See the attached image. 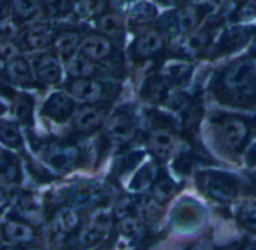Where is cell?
<instances>
[{"mask_svg": "<svg viewBox=\"0 0 256 250\" xmlns=\"http://www.w3.org/2000/svg\"><path fill=\"white\" fill-rule=\"evenodd\" d=\"M111 225H112L111 212L100 208L92 214L90 222L87 224V226L84 228V231L81 234V240L84 243H93V242L99 240L104 234H106L108 230L111 228Z\"/></svg>", "mask_w": 256, "mask_h": 250, "instance_id": "1", "label": "cell"}, {"mask_svg": "<svg viewBox=\"0 0 256 250\" xmlns=\"http://www.w3.org/2000/svg\"><path fill=\"white\" fill-rule=\"evenodd\" d=\"M256 76V64L252 62H243L236 64L226 75L225 82L230 88L237 90L250 86L249 82L254 81Z\"/></svg>", "mask_w": 256, "mask_h": 250, "instance_id": "2", "label": "cell"}, {"mask_svg": "<svg viewBox=\"0 0 256 250\" xmlns=\"http://www.w3.org/2000/svg\"><path fill=\"white\" fill-rule=\"evenodd\" d=\"M70 94L80 102H94L102 94V87L96 81L81 78L70 86Z\"/></svg>", "mask_w": 256, "mask_h": 250, "instance_id": "3", "label": "cell"}, {"mask_svg": "<svg viewBox=\"0 0 256 250\" xmlns=\"http://www.w3.org/2000/svg\"><path fill=\"white\" fill-rule=\"evenodd\" d=\"M8 75L12 82L20 86H30L34 80L28 62L21 57H12L8 62Z\"/></svg>", "mask_w": 256, "mask_h": 250, "instance_id": "4", "label": "cell"}, {"mask_svg": "<svg viewBox=\"0 0 256 250\" xmlns=\"http://www.w3.org/2000/svg\"><path fill=\"white\" fill-rule=\"evenodd\" d=\"M33 70L45 82H56L60 80L62 70L57 60L51 56H42L33 62Z\"/></svg>", "mask_w": 256, "mask_h": 250, "instance_id": "5", "label": "cell"}, {"mask_svg": "<svg viewBox=\"0 0 256 250\" xmlns=\"http://www.w3.org/2000/svg\"><path fill=\"white\" fill-rule=\"evenodd\" d=\"M81 51L87 58L92 60H100L105 58L110 51H111V44L108 42V39L102 38V36H88L82 40L81 44Z\"/></svg>", "mask_w": 256, "mask_h": 250, "instance_id": "6", "label": "cell"}, {"mask_svg": "<svg viewBox=\"0 0 256 250\" xmlns=\"http://www.w3.org/2000/svg\"><path fill=\"white\" fill-rule=\"evenodd\" d=\"M248 135V128L240 120H228L222 126V138L225 144L231 148H237Z\"/></svg>", "mask_w": 256, "mask_h": 250, "instance_id": "7", "label": "cell"}, {"mask_svg": "<svg viewBox=\"0 0 256 250\" xmlns=\"http://www.w3.org/2000/svg\"><path fill=\"white\" fill-rule=\"evenodd\" d=\"M206 190L216 200H222V201L231 200L236 195V188L232 182L219 176L206 178Z\"/></svg>", "mask_w": 256, "mask_h": 250, "instance_id": "8", "label": "cell"}, {"mask_svg": "<svg viewBox=\"0 0 256 250\" xmlns=\"http://www.w3.org/2000/svg\"><path fill=\"white\" fill-rule=\"evenodd\" d=\"M3 234L9 242L14 243H28L34 238V231L30 225L18 220H10L3 226Z\"/></svg>", "mask_w": 256, "mask_h": 250, "instance_id": "9", "label": "cell"}, {"mask_svg": "<svg viewBox=\"0 0 256 250\" xmlns=\"http://www.w3.org/2000/svg\"><path fill=\"white\" fill-rule=\"evenodd\" d=\"M150 144L153 152L162 159L170 158L174 148V140L166 130H154L150 136Z\"/></svg>", "mask_w": 256, "mask_h": 250, "instance_id": "10", "label": "cell"}, {"mask_svg": "<svg viewBox=\"0 0 256 250\" xmlns=\"http://www.w3.org/2000/svg\"><path fill=\"white\" fill-rule=\"evenodd\" d=\"M26 39H27L28 46H32V48H42V46L48 45V42H50V32H48L46 22L36 21V22L30 24Z\"/></svg>", "mask_w": 256, "mask_h": 250, "instance_id": "11", "label": "cell"}, {"mask_svg": "<svg viewBox=\"0 0 256 250\" xmlns=\"http://www.w3.org/2000/svg\"><path fill=\"white\" fill-rule=\"evenodd\" d=\"M108 135L112 141L126 142L134 136V126L126 118H114L108 126Z\"/></svg>", "mask_w": 256, "mask_h": 250, "instance_id": "12", "label": "cell"}, {"mask_svg": "<svg viewBox=\"0 0 256 250\" xmlns=\"http://www.w3.org/2000/svg\"><path fill=\"white\" fill-rule=\"evenodd\" d=\"M162 36L158 32H148L144 36H141L136 42V51L140 56H152L156 54L162 48Z\"/></svg>", "mask_w": 256, "mask_h": 250, "instance_id": "13", "label": "cell"}, {"mask_svg": "<svg viewBox=\"0 0 256 250\" xmlns=\"http://www.w3.org/2000/svg\"><path fill=\"white\" fill-rule=\"evenodd\" d=\"M70 99L64 94H52V98L46 102L45 111L52 117H64L68 112H70Z\"/></svg>", "mask_w": 256, "mask_h": 250, "instance_id": "14", "label": "cell"}, {"mask_svg": "<svg viewBox=\"0 0 256 250\" xmlns=\"http://www.w3.org/2000/svg\"><path fill=\"white\" fill-rule=\"evenodd\" d=\"M102 114L96 108H84L75 117V124L80 130H90L99 124Z\"/></svg>", "mask_w": 256, "mask_h": 250, "instance_id": "15", "label": "cell"}, {"mask_svg": "<svg viewBox=\"0 0 256 250\" xmlns=\"http://www.w3.org/2000/svg\"><path fill=\"white\" fill-rule=\"evenodd\" d=\"M78 225V214L72 208H62L56 216V228L60 232H70Z\"/></svg>", "mask_w": 256, "mask_h": 250, "instance_id": "16", "label": "cell"}, {"mask_svg": "<svg viewBox=\"0 0 256 250\" xmlns=\"http://www.w3.org/2000/svg\"><path fill=\"white\" fill-rule=\"evenodd\" d=\"M0 178L4 182H18L20 178V170L16 164L3 150H0Z\"/></svg>", "mask_w": 256, "mask_h": 250, "instance_id": "17", "label": "cell"}, {"mask_svg": "<svg viewBox=\"0 0 256 250\" xmlns=\"http://www.w3.org/2000/svg\"><path fill=\"white\" fill-rule=\"evenodd\" d=\"M68 69L72 75L80 76V78H87L93 74L94 66L92 64L90 60H87L82 56H75L69 60L68 63Z\"/></svg>", "mask_w": 256, "mask_h": 250, "instance_id": "18", "label": "cell"}, {"mask_svg": "<svg viewBox=\"0 0 256 250\" xmlns=\"http://www.w3.org/2000/svg\"><path fill=\"white\" fill-rule=\"evenodd\" d=\"M48 164L56 168V170H66L72 165L74 160V153H70L69 150H63V148H56L52 152H50L46 154Z\"/></svg>", "mask_w": 256, "mask_h": 250, "instance_id": "19", "label": "cell"}, {"mask_svg": "<svg viewBox=\"0 0 256 250\" xmlns=\"http://www.w3.org/2000/svg\"><path fill=\"white\" fill-rule=\"evenodd\" d=\"M78 40H80V38H78L76 33H64L56 40V50L58 51L60 56L69 57L75 51V48L78 45Z\"/></svg>", "mask_w": 256, "mask_h": 250, "instance_id": "20", "label": "cell"}, {"mask_svg": "<svg viewBox=\"0 0 256 250\" xmlns=\"http://www.w3.org/2000/svg\"><path fill=\"white\" fill-rule=\"evenodd\" d=\"M0 141L10 147H20L21 135L18 134V130L14 124H10L8 122H0Z\"/></svg>", "mask_w": 256, "mask_h": 250, "instance_id": "21", "label": "cell"}, {"mask_svg": "<svg viewBox=\"0 0 256 250\" xmlns=\"http://www.w3.org/2000/svg\"><path fill=\"white\" fill-rule=\"evenodd\" d=\"M39 8V0H14V10L22 18L33 16Z\"/></svg>", "mask_w": 256, "mask_h": 250, "instance_id": "22", "label": "cell"}, {"mask_svg": "<svg viewBox=\"0 0 256 250\" xmlns=\"http://www.w3.org/2000/svg\"><path fill=\"white\" fill-rule=\"evenodd\" d=\"M240 222L250 231L256 232V202H248L240 210Z\"/></svg>", "mask_w": 256, "mask_h": 250, "instance_id": "23", "label": "cell"}, {"mask_svg": "<svg viewBox=\"0 0 256 250\" xmlns=\"http://www.w3.org/2000/svg\"><path fill=\"white\" fill-rule=\"evenodd\" d=\"M99 27H100V30L104 33L111 34V36H117L122 32V28H123L120 20L116 15H105V16H102L100 21H99Z\"/></svg>", "mask_w": 256, "mask_h": 250, "instance_id": "24", "label": "cell"}, {"mask_svg": "<svg viewBox=\"0 0 256 250\" xmlns=\"http://www.w3.org/2000/svg\"><path fill=\"white\" fill-rule=\"evenodd\" d=\"M18 34V26L14 21L3 20L0 21V44H8L9 40L15 39Z\"/></svg>", "mask_w": 256, "mask_h": 250, "instance_id": "25", "label": "cell"}, {"mask_svg": "<svg viewBox=\"0 0 256 250\" xmlns=\"http://www.w3.org/2000/svg\"><path fill=\"white\" fill-rule=\"evenodd\" d=\"M14 112H15V117H16L20 122L27 123L28 118H30V114H32V102H30L26 96L20 98L18 102L15 104Z\"/></svg>", "mask_w": 256, "mask_h": 250, "instance_id": "26", "label": "cell"}, {"mask_svg": "<svg viewBox=\"0 0 256 250\" xmlns=\"http://www.w3.org/2000/svg\"><path fill=\"white\" fill-rule=\"evenodd\" d=\"M105 2L104 0H81L78 9L84 15H96L104 10Z\"/></svg>", "mask_w": 256, "mask_h": 250, "instance_id": "27", "label": "cell"}, {"mask_svg": "<svg viewBox=\"0 0 256 250\" xmlns=\"http://www.w3.org/2000/svg\"><path fill=\"white\" fill-rule=\"evenodd\" d=\"M196 24V12L192 8L184 9V12H182L180 15V27L183 30H190L192 27H195Z\"/></svg>", "mask_w": 256, "mask_h": 250, "instance_id": "28", "label": "cell"}, {"mask_svg": "<svg viewBox=\"0 0 256 250\" xmlns=\"http://www.w3.org/2000/svg\"><path fill=\"white\" fill-rule=\"evenodd\" d=\"M120 232L124 237H136L140 232V226L134 219H124L120 225Z\"/></svg>", "mask_w": 256, "mask_h": 250, "instance_id": "29", "label": "cell"}, {"mask_svg": "<svg viewBox=\"0 0 256 250\" xmlns=\"http://www.w3.org/2000/svg\"><path fill=\"white\" fill-rule=\"evenodd\" d=\"M172 195V184L170 182H160L154 189V196L159 201H165Z\"/></svg>", "mask_w": 256, "mask_h": 250, "instance_id": "30", "label": "cell"}, {"mask_svg": "<svg viewBox=\"0 0 256 250\" xmlns=\"http://www.w3.org/2000/svg\"><path fill=\"white\" fill-rule=\"evenodd\" d=\"M186 69H188V64H184V63H171L168 74H170L171 78H180L184 74Z\"/></svg>", "mask_w": 256, "mask_h": 250, "instance_id": "31", "label": "cell"}, {"mask_svg": "<svg viewBox=\"0 0 256 250\" xmlns=\"http://www.w3.org/2000/svg\"><path fill=\"white\" fill-rule=\"evenodd\" d=\"M256 15V0H250L244 6V16H254Z\"/></svg>", "mask_w": 256, "mask_h": 250, "instance_id": "32", "label": "cell"}, {"mask_svg": "<svg viewBox=\"0 0 256 250\" xmlns=\"http://www.w3.org/2000/svg\"><path fill=\"white\" fill-rule=\"evenodd\" d=\"M189 46H190L192 50H198V48L201 46V39H200V36L190 38V39H189Z\"/></svg>", "mask_w": 256, "mask_h": 250, "instance_id": "33", "label": "cell"}, {"mask_svg": "<svg viewBox=\"0 0 256 250\" xmlns=\"http://www.w3.org/2000/svg\"><path fill=\"white\" fill-rule=\"evenodd\" d=\"M6 202H8V196L3 190H0V212L6 207Z\"/></svg>", "mask_w": 256, "mask_h": 250, "instance_id": "34", "label": "cell"}, {"mask_svg": "<svg viewBox=\"0 0 256 250\" xmlns=\"http://www.w3.org/2000/svg\"><path fill=\"white\" fill-rule=\"evenodd\" d=\"M0 250H18V249H15V248H9V246H2Z\"/></svg>", "mask_w": 256, "mask_h": 250, "instance_id": "35", "label": "cell"}, {"mask_svg": "<svg viewBox=\"0 0 256 250\" xmlns=\"http://www.w3.org/2000/svg\"><path fill=\"white\" fill-rule=\"evenodd\" d=\"M45 2H48V3H57V2H64V0H45Z\"/></svg>", "mask_w": 256, "mask_h": 250, "instance_id": "36", "label": "cell"}, {"mask_svg": "<svg viewBox=\"0 0 256 250\" xmlns=\"http://www.w3.org/2000/svg\"><path fill=\"white\" fill-rule=\"evenodd\" d=\"M28 250H36V249H28Z\"/></svg>", "mask_w": 256, "mask_h": 250, "instance_id": "37", "label": "cell"}]
</instances>
